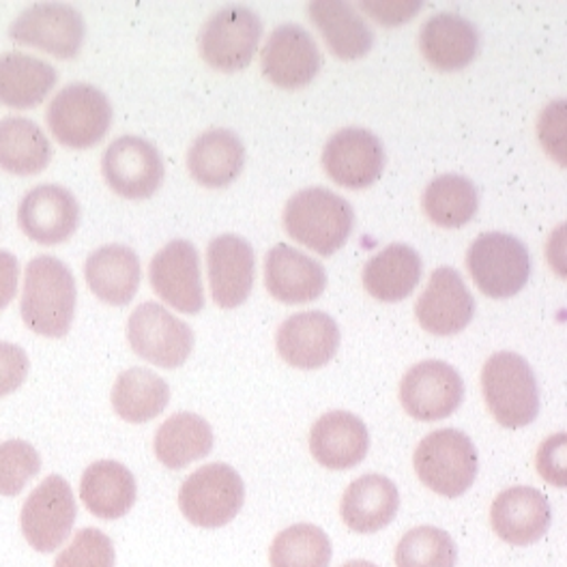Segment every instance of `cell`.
<instances>
[{
	"instance_id": "1",
	"label": "cell",
	"mask_w": 567,
	"mask_h": 567,
	"mask_svg": "<svg viewBox=\"0 0 567 567\" xmlns=\"http://www.w3.org/2000/svg\"><path fill=\"white\" fill-rule=\"evenodd\" d=\"M75 280L63 260L43 254L27 265L20 317L37 336H68L75 317Z\"/></svg>"
},
{
	"instance_id": "2",
	"label": "cell",
	"mask_w": 567,
	"mask_h": 567,
	"mask_svg": "<svg viewBox=\"0 0 567 567\" xmlns=\"http://www.w3.org/2000/svg\"><path fill=\"white\" fill-rule=\"evenodd\" d=\"M353 226L354 212L349 200L324 187L301 189L284 207L288 237L320 256L344 248Z\"/></svg>"
},
{
	"instance_id": "3",
	"label": "cell",
	"mask_w": 567,
	"mask_h": 567,
	"mask_svg": "<svg viewBox=\"0 0 567 567\" xmlns=\"http://www.w3.org/2000/svg\"><path fill=\"white\" fill-rule=\"evenodd\" d=\"M484 400L498 424L518 430L539 415V388L529 361L518 353H495L482 370Z\"/></svg>"
},
{
	"instance_id": "4",
	"label": "cell",
	"mask_w": 567,
	"mask_h": 567,
	"mask_svg": "<svg viewBox=\"0 0 567 567\" xmlns=\"http://www.w3.org/2000/svg\"><path fill=\"white\" fill-rule=\"evenodd\" d=\"M413 464L425 488L447 498L464 495L475 484L480 471L473 441L456 427L434 430L424 436Z\"/></svg>"
},
{
	"instance_id": "5",
	"label": "cell",
	"mask_w": 567,
	"mask_h": 567,
	"mask_svg": "<svg viewBox=\"0 0 567 567\" xmlns=\"http://www.w3.org/2000/svg\"><path fill=\"white\" fill-rule=\"evenodd\" d=\"M246 503L241 475L224 462L205 464L192 473L178 493L183 516L203 529H219L233 523Z\"/></svg>"
},
{
	"instance_id": "6",
	"label": "cell",
	"mask_w": 567,
	"mask_h": 567,
	"mask_svg": "<svg viewBox=\"0 0 567 567\" xmlns=\"http://www.w3.org/2000/svg\"><path fill=\"white\" fill-rule=\"evenodd\" d=\"M112 116L106 93L86 82H73L61 89L45 112L48 127L56 142L78 151L104 141L112 127Z\"/></svg>"
},
{
	"instance_id": "7",
	"label": "cell",
	"mask_w": 567,
	"mask_h": 567,
	"mask_svg": "<svg viewBox=\"0 0 567 567\" xmlns=\"http://www.w3.org/2000/svg\"><path fill=\"white\" fill-rule=\"evenodd\" d=\"M466 269L486 297L507 299L529 282L532 256L514 235L484 233L466 251Z\"/></svg>"
},
{
	"instance_id": "8",
	"label": "cell",
	"mask_w": 567,
	"mask_h": 567,
	"mask_svg": "<svg viewBox=\"0 0 567 567\" xmlns=\"http://www.w3.org/2000/svg\"><path fill=\"white\" fill-rule=\"evenodd\" d=\"M262 37V22L246 4L219 9L203 27L198 50L213 70L233 73L248 68Z\"/></svg>"
},
{
	"instance_id": "9",
	"label": "cell",
	"mask_w": 567,
	"mask_h": 567,
	"mask_svg": "<svg viewBox=\"0 0 567 567\" xmlns=\"http://www.w3.org/2000/svg\"><path fill=\"white\" fill-rule=\"evenodd\" d=\"M127 342L144 361L175 370L194 351V331L164 306L146 301L127 320Z\"/></svg>"
},
{
	"instance_id": "10",
	"label": "cell",
	"mask_w": 567,
	"mask_h": 567,
	"mask_svg": "<svg viewBox=\"0 0 567 567\" xmlns=\"http://www.w3.org/2000/svg\"><path fill=\"white\" fill-rule=\"evenodd\" d=\"M11 41L43 50L56 59H73L84 43L82 13L63 2H39L24 9L9 29Z\"/></svg>"
},
{
	"instance_id": "11",
	"label": "cell",
	"mask_w": 567,
	"mask_h": 567,
	"mask_svg": "<svg viewBox=\"0 0 567 567\" xmlns=\"http://www.w3.org/2000/svg\"><path fill=\"white\" fill-rule=\"evenodd\" d=\"M78 507L70 482L61 475L45 477L24 501L20 527L37 553H54L71 535Z\"/></svg>"
},
{
	"instance_id": "12",
	"label": "cell",
	"mask_w": 567,
	"mask_h": 567,
	"mask_svg": "<svg viewBox=\"0 0 567 567\" xmlns=\"http://www.w3.org/2000/svg\"><path fill=\"white\" fill-rule=\"evenodd\" d=\"M464 400L461 372L439 359L415 363L400 383V402L404 411L420 422H439L452 417Z\"/></svg>"
},
{
	"instance_id": "13",
	"label": "cell",
	"mask_w": 567,
	"mask_h": 567,
	"mask_svg": "<svg viewBox=\"0 0 567 567\" xmlns=\"http://www.w3.org/2000/svg\"><path fill=\"white\" fill-rule=\"evenodd\" d=\"M107 187L127 200L151 198L164 181V159L159 151L138 136H121L102 157Z\"/></svg>"
},
{
	"instance_id": "14",
	"label": "cell",
	"mask_w": 567,
	"mask_h": 567,
	"mask_svg": "<svg viewBox=\"0 0 567 567\" xmlns=\"http://www.w3.org/2000/svg\"><path fill=\"white\" fill-rule=\"evenodd\" d=\"M385 146L363 127H344L322 148V168L333 183L349 189H365L385 171Z\"/></svg>"
},
{
	"instance_id": "15",
	"label": "cell",
	"mask_w": 567,
	"mask_h": 567,
	"mask_svg": "<svg viewBox=\"0 0 567 567\" xmlns=\"http://www.w3.org/2000/svg\"><path fill=\"white\" fill-rule=\"evenodd\" d=\"M148 280L153 290L183 315H198L205 308L200 256L185 239L171 241L153 256Z\"/></svg>"
},
{
	"instance_id": "16",
	"label": "cell",
	"mask_w": 567,
	"mask_h": 567,
	"mask_svg": "<svg viewBox=\"0 0 567 567\" xmlns=\"http://www.w3.org/2000/svg\"><path fill=\"white\" fill-rule=\"evenodd\" d=\"M18 224L39 246L65 244L80 224L78 198L63 185H37L20 200Z\"/></svg>"
},
{
	"instance_id": "17",
	"label": "cell",
	"mask_w": 567,
	"mask_h": 567,
	"mask_svg": "<svg viewBox=\"0 0 567 567\" xmlns=\"http://www.w3.org/2000/svg\"><path fill=\"white\" fill-rule=\"evenodd\" d=\"M262 73L280 89L308 86L319 75L322 56L315 37L299 24L278 27L260 54Z\"/></svg>"
},
{
	"instance_id": "18",
	"label": "cell",
	"mask_w": 567,
	"mask_h": 567,
	"mask_svg": "<svg viewBox=\"0 0 567 567\" xmlns=\"http://www.w3.org/2000/svg\"><path fill=\"white\" fill-rule=\"evenodd\" d=\"M475 315V299L461 274L452 267H439L425 286L415 317L427 333L450 338L464 331Z\"/></svg>"
},
{
	"instance_id": "19",
	"label": "cell",
	"mask_w": 567,
	"mask_h": 567,
	"mask_svg": "<svg viewBox=\"0 0 567 567\" xmlns=\"http://www.w3.org/2000/svg\"><path fill=\"white\" fill-rule=\"evenodd\" d=\"M276 347L288 365L319 370L340 349V327L324 312H299L284 320Z\"/></svg>"
},
{
	"instance_id": "20",
	"label": "cell",
	"mask_w": 567,
	"mask_h": 567,
	"mask_svg": "<svg viewBox=\"0 0 567 567\" xmlns=\"http://www.w3.org/2000/svg\"><path fill=\"white\" fill-rule=\"evenodd\" d=\"M207 269L213 301L224 310H235L248 301L256 258L254 249L239 235H221L207 248Z\"/></svg>"
},
{
	"instance_id": "21",
	"label": "cell",
	"mask_w": 567,
	"mask_h": 567,
	"mask_svg": "<svg viewBox=\"0 0 567 567\" xmlns=\"http://www.w3.org/2000/svg\"><path fill=\"white\" fill-rule=\"evenodd\" d=\"M553 523L546 495L532 486H514L496 496L491 507L493 532L512 546L539 542Z\"/></svg>"
},
{
	"instance_id": "22",
	"label": "cell",
	"mask_w": 567,
	"mask_h": 567,
	"mask_svg": "<svg viewBox=\"0 0 567 567\" xmlns=\"http://www.w3.org/2000/svg\"><path fill=\"white\" fill-rule=\"evenodd\" d=\"M265 284L274 299L286 306L317 301L327 288V271L317 258L280 244L265 258Z\"/></svg>"
},
{
	"instance_id": "23",
	"label": "cell",
	"mask_w": 567,
	"mask_h": 567,
	"mask_svg": "<svg viewBox=\"0 0 567 567\" xmlns=\"http://www.w3.org/2000/svg\"><path fill=\"white\" fill-rule=\"evenodd\" d=\"M310 452L324 468L347 471L365 461L370 452V432L353 413L331 411L312 425Z\"/></svg>"
},
{
	"instance_id": "24",
	"label": "cell",
	"mask_w": 567,
	"mask_h": 567,
	"mask_svg": "<svg viewBox=\"0 0 567 567\" xmlns=\"http://www.w3.org/2000/svg\"><path fill=\"white\" fill-rule=\"evenodd\" d=\"M420 50L434 70L461 71L480 52V31L458 13H436L425 20L420 31Z\"/></svg>"
},
{
	"instance_id": "25",
	"label": "cell",
	"mask_w": 567,
	"mask_h": 567,
	"mask_svg": "<svg viewBox=\"0 0 567 567\" xmlns=\"http://www.w3.org/2000/svg\"><path fill=\"white\" fill-rule=\"evenodd\" d=\"M84 278L100 301L116 308L127 306L141 288V258L127 246H104L86 258Z\"/></svg>"
},
{
	"instance_id": "26",
	"label": "cell",
	"mask_w": 567,
	"mask_h": 567,
	"mask_svg": "<svg viewBox=\"0 0 567 567\" xmlns=\"http://www.w3.org/2000/svg\"><path fill=\"white\" fill-rule=\"evenodd\" d=\"M400 509V493L385 475H361L347 488L340 503V516L353 533L385 529Z\"/></svg>"
},
{
	"instance_id": "27",
	"label": "cell",
	"mask_w": 567,
	"mask_h": 567,
	"mask_svg": "<svg viewBox=\"0 0 567 567\" xmlns=\"http://www.w3.org/2000/svg\"><path fill=\"white\" fill-rule=\"evenodd\" d=\"M138 486L134 473L116 461H97L82 473L80 498L86 509L102 518H123L136 503Z\"/></svg>"
},
{
	"instance_id": "28",
	"label": "cell",
	"mask_w": 567,
	"mask_h": 567,
	"mask_svg": "<svg viewBox=\"0 0 567 567\" xmlns=\"http://www.w3.org/2000/svg\"><path fill=\"white\" fill-rule=\"evenodd\" d=\"M246 166V146L230 130H209L187 151L189 175L205 187H226Z\"/></svg>"
},
{
	"instance_id": "29",
	"label": "cell",
	"mask_w": 567,
	"mask_h": 567,
	"mask_svg": "<svg viewBox=\"0 0 567 567\" xmlns=\"http://www.w3.org/2000/svg\"><path fill=\"white\" fill-rule=\"evenodd\" d=\"M308 13L324 43L338 59L359 61L372 50L374 35L349 2L315 0L308 4Z\"/></svg>"
},
{
	"instance_id": "30",
	"label": "cell",
	"mask_w": 567,
	"mask_h": 567,
	"mask_svg": "<svg viewBox=\"0 0 567 567\" xmlns=\"http://www.w3.org/2000/svg\"><path fill=\"white\" fill-rule=\"evenodd\" d=\"M422 271L424 262L415 249L393 244L365 262L363 286L374 299L398 303L411 297L422 280Z\"/></svg>"
},
{
	"instance_id": "31",
	"label": "cell",
	"mask_w": 567,
	"mask_h": 567,
	"mask_svg": "<svg viewBox=\"0 0 567 567\" xmlns=\"http://www.w3.org/2000/svg\"><path fill=\"white\" fill-rule=\"evenodd\" d=\"M56 70L31 54L7 52L0 56V104L13 110L39 106L56 86Z\"/></svg>"
},
{
	"instance_id": "32",
	"label": "cell",
	"mask_w": 567,
	"mask_h": 567,
	"mask_svg": "<svg viewBox=\"0 0 567 567\" xmlns=\"http://www.w3.org/2000/svg\"><path fill=\"white\" fill-rule=\"evenodd\" d=\"M52 144L35 121L7 116L0 121V168L9 175L31 177L48 168Z\"/></svg>"
},
{
	"instance_id": "33",
	"label": "cell",
	"mask_w": 567,
	"mask_h": 567,
	"mask_svg": "<svg viewBox=\"0 0 567 567\" xmlns=\"http://www.w3.org/2000/svg\"><path fill=\"white\" fill-rule=\"evenodd\" d=\"M213 430L207 420L196 413H177L155 432V456L166 468H185L192 462L212 454Z\"/></svg>"
},
{
	"instance_id": "34",
	"label": "cell",
	"mask_w": 567,
	"mask_h": 567,
	"mask_svg": "<svg viewBox=\"0 0 567 567\" xmlns=\"http://www.w3.org/2000/svg\"><path fill=\"white\" fill-rule=\"evenodd\" d=\"M168 402V383L146 368L125 370L112 388L114 413L130 424H146L159 417L166 411Z\"/></svg>"
},
{
	"instance_id": "35",
	"label": "cell",
	"mask_w": 567,
	"mask_h": 567,
	"mask_svg": "<svg viewBox=\"0 0 567 567\" xmlns=\"http://www.w3.org/2000/svg\"><path fill=\"white\" fill-rule=\"evenodd\" d=\"M480 209L477 187L462 175H441L427 183L424 212L441 228H462Z\"/></svg>"
},
{
	"instance_id": "36",
	"label": "cell",
	"mask_w": 567,
	"mask_h": 567,
	"mask_svg": "<svg viewBox=\"0 0 567 567\" xmlns=\"http://www.w3.org/2000/svg\"><path fill=\"white\" fill-rule=\"evenodd\" d=\"M331 539L317 525H292L276 535L269 561L271 567H329Z\"/></svg>"
},
{
	"instance_id": "37",
	"label": "cell",
	"mask_w": 567,
	"mask_h": 567,
	"mask_svg": "<svg viewBox=\"0 0 567 567\" xmlns=\"http://www.w3.org/2000/svg\"><path fill=\"white\" fill-rule=\"evenodd\" d=\"M458 548L450 533L417 527L404 533L395 548V567H456Z\"/></svg>"
},
{
	"instance_id": "38",
	"label": "cell",
	"mask_w": 567,
	"mask_h": 567,
	"mask_svg": "<svg viewBox=\"0 0 567 567\" xmlns=\"http://www.w3.org/2000/svg\"><path fill=\"white\" fill-rule=\"evenodd\" d=\"M41 471V456L27 441L0 443V495L18 496Z\"/></svg>"
},
{
	"instance_id": "39",
	"label": "cell",
	"mask_w": 567,
	"mask_h": 567,
	"mask_svg": "<svg viewBox=\"0 0 567 567\" xmlns=\"http://www.w3.org/2000/svg\"><path fill=\"white\" fill-rule=\"evenodd\" d=\"M114 544L106 533L93 527L80 529L70 546L56 557L54 567H114Z\"/></svg>"
},
{
	"instance_id": "40",
	"label": "cell",
	"mask_w": 567,
	"mask_h": 567,
	"mask_svg": "<svg viewBox=\"0 0 567 567\" xmlns=\"http://www.w3.org/2000/svg\"><path fill=\"white\" fill-rule=\"evenodd\" d=\"M537 132L546 153L555 162L566 166V102L564 100L546 106L539 116Z\"/></svg>"
},
{
	"instance_id": "41",
	"label": "cell",
	"mask_w": 567,
	"mask_h": 567,
	"mask_svg": "<svg viewBox=\"0 0 567 567\" xmlns=\"http://www.w3.org/2000/svg\"><path fill=\"white\" fill-rule=\"evenodd\" d=\"M31 370L29 354L11 342H0V398L20 390Z\"/></svg>"
},
{
	"instance_id": "42",
	"label": "cell",
	"mask_w": 567,
	"mask_h": 567,
	"mask_svg": "<svg viewBox=\"0 0 567 567\" xmlns=\"http://www.w3.org/2000/svg\"><path fill=\"white\" fill-rule=\"evenodd\" d=\"M424 2L420 0H365L359 2V9L372 16L381 27H400L411 22L417 11H422Z\"/></svg>"
},
{
	"instance_id": "43",
	"label": "cell",
	"mask_w": 567,
	"mask_h": 567,
	"mask_svg": "<svg viewBox=\"0 0 567 567\" xmlns=\"http://www.w3.org/2000/svg\"><path fill=\"white\" fill-rule=\"evenodd\" d=\"M537 471L539 475L555 484L566 486V434L550 436L537 452Z\"/></svg>"
},
{
	"instance_id": "44",
	"label": "cell",
	"mask_w": 567,
	"mask_h": 567,
	"mask_svg": "<svg viewBox=\"0 0 567 567\" xmlns=\"http://www.w3.org/2000/svg\"><path fill=\"white\" fill-rule=\"evenodd\" d=\"M18 284H20L18 258L11 251L0 249V310H4L13 301L18 292Z\"/></svg>"
},
{
	"instance_id": "45",
	"label": "cell",
	"mask_w": 567,
	"mask_h": 567,
	"mask_svg": "<svg viewBox=\"0 0 567 567\" xmlns=\"http://www.w3.org/2000/svg\"><path fill=\"white\" fill-rule=\"evenodd\" d=\"M342 567H379L374 566V564H370V561H363V559H357V561H349V564H344Z\"/></svg>"
}]
</instances>
